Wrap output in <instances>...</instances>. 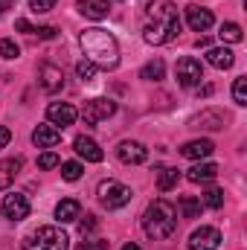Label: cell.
Wrapping results in <instances>:
<instances>
[{
  "mask_svg": "<svg viewBox=\"0 0 247 250\" xmlns=\"http://www.w3.org/2000/svg\"><path fill=\"white\" fill-rule=\"evenodd\" d=\"M145 15H148V23L143 29V38L151 44V47H160V44H169L178 32H181V18H178V6L172 0H151L145 6Z\"/></svg>",
  "mask_w": 247,
  "mask_h": 250,
  "instance_id": "obj_1",
  "label": "cell"
},
{
  "mask_svg": "<svg viewBox=\"0 0 247 250\" xmlns=\"http://www.w3.org/2000/svg\"><path fill=\"white\" fill-rule=\"evenodd\" d=\"M79 44L84 50V59L93 62L96 67H102V70H117L120 67V44L108 29H99V26L84 29L79 35Z\"/></svg>",
  "mask_w": 247,
  "mask_h": 250,
  "instance_id": "obj_2",
  "label": "cell"
},
{
  "mask_svg": "<svg viewBox=\"0 0 247 250\" xmlns=\"http://www.w3.org/2000/svg\"><path fill=\"white\" fill-rule=\"evenodd\" d=\"M143 230L148 239L160 242V239H169L175 230H178V209L166 201V198H157L145 207L143 212Z\"/></svg>",
  "mask_w": 247,
  "mask_h": 250,
  "instance_id": "obj_3",
  "label": "cell"
},
{
  "mask_svg": "<svg viewBox=\"0 0 247 250\" xmlns=\"http://www.w3.org/2000/svg\"><path fill=\"white\" fill-rule=\"evenodd\" d=\"M23 250H70V236L64 233L62 227H38L26 242Z\"/></svg>",
  "mask_w": 247,
  "mask_h": 250,
  "instance_id": "obj_4",
  "label": "cell"
},
{
  "mask_svg": "<svg viewBox=\"0 0 247 250\" xmlns=\"http://www.w3.org/2000/svg\"><path fill=\"white\" fill-rule=\"evenodd\" d=\"M96 195H99V204L105 209H120V207H125L131 201V189L125 184H120V181H102L96 187Z\"/></svg>",
  "mask_w": 247,
  "mask_h": 250,
  "instance_id": "obj_5",
  "label": "cell"
},
{
  "mask_svg": "<svg viewBox=\"0 0 247 250\" xmlns=\"http://www.w3.org/2000/svg\"><path fill=\"white\" fill-rule=\"evenodd\" d=\"M114 114H117V102H114V99H105V96L87 99L84 108H82V120L87 125L102 123V120H108V117H114Z\"/></svg>",
  "mask_w": 247,
  "mask_h": 250,
  "instance_id": "obj_6",
  "label": "cell"
},
{
  "mask_svg": "<svg viewBox=\"0 0 247 250\" xmlns=\"http://www.w3.org/2000/svg\"><path fill=\"white\" fill-rule=\"evenodd\" d=\"M175 73H178V82H181L184 87H195V84H201V79H204V64L198 62V59H192V56H186V59L178 62Z\"/></svg>",
  "mask_w": 247,
  "mask_h": 250,
  "instance_id": "obj_7",
  "label": "cell"
},
{
  "mask_svg": "<svg viewBox=\"0 0 247 250\" xmlns=\"http://www.w3.org/2000/svg\"><path fill=\"white\" fill-rule=\"evenodd\" d=\"M0 209H3V215H6L9 221H23V218L29 215V201H26V195L12 192V195H6V198H3Z\"/></svg>",
  "mask_w": 247,
  "mask_h": 250,
  "instance_id": "obj_8",
  "label": "cell"
},
{
  "mask_svg": "<svg viewBox=\"0 0 247 250\" xmlns=\"http://www.w3.org/2000/svg\"><path fill=\"white\" fill-rule=\"evenodd\" d=\"M117 157L128 163V166H140V163H145L148 160V148L143 146V143H137V140H123L120 146H117Z\"/></svg>",
  "mask_w": 247,
  "mask_h": 250,
  "instance_id": "obj_9",
  "label": "cell"
},
{
  "mask_svg": "<svg viewBox=\"0 0 247 250\" xmlns=\"http://www.w3.org/2000/svg\"><path fill=\"white\" fill-rule=\"evenodd\" d=\"M218 245H221L218 227H198L189 236V250H218Z\"/></svg>",
  "mask_w": 247,
  "mask_h": 250,
  "instance_id": "obj_10",
  "label": "cell"
},
{
  "mask_svg": "<svg viewBox=\"0 0 247 250\" xmlns=\"http://www.w3.org/2000/svg\"><path fill=\"white\" fill-rule=\"evenodd\" d=\"M38 82H41V87L47 90V93H59L64 87V73L62 67H56L53 62H44L38 67Z\"/></svg>",
  "mask_w": 247,
  "mask_h": 250,
  "instance_id": "obj_11",
  "label": "cell"
},
{
  "mask_svg": "<svg viewBox=\"0 0 247 250\" xmlns=\"http://www.w3.org/2000/svg\"><path fill=\"white\" fill-rule=\"evenodd\" d=\"M76 117H79V111L70 105V102H53L50 108H47V120L50 125H62V128H70V125L76 123Z\"/></svg>",
  "mask_w": 247,
  "mask_h": 250,
  "instance_id": "obj_12",
  "label": "cell"
},
{
  "mask_svg": "<svg viewBox=\"0 0 247 250\" xmlns=\"http://www.w3.org/2000/svg\"><path fill=\"white\" fill-rule=\"evenodd\" d=\"M186 23H189L192 32H206V29L215 23V18H212V12L204 9V6H189V9H186Z\"/></svg>",
  "mask_w": 247,
  "mask_h": 250,
  "instance_id": "obj_13",
  "label": "cell"
},
{
  "mask_svg": "<svg viewBox=\"0 0 247 250\" xmlns=\"http://www.w3.org/2000/svg\"><path fill=\"white\" fill-rule=\"evenodd\" d=\"M73 148H76V154H79V157H84L87 163H99V160L105 157V154H102V148H99V143H96V140H90V137H84V134L73 140Z\"/></svg>",
  "mask_w": 247,
  "mask_h": 250,
  "instance_id": "obj_14",
  "label": "cell"
},
{
  "mask_svg": "<svg viewBox=\"0 0 247 250\" xmlns=\"http://www.w3.org/2000/svg\"><path fill=\"white\" fill-rule=\"evenodd\" d=\"M215 151V146H212V140H189L181 146V154H184L186 160H204V157H209Z\"/></svg>",
  "mask_w": 247,
  "mask_h": 250,
  "instance_id": "obj_15",
  "label": "cell"
},
{
  "mask_svg": "<svg viewBox=\"0 0 247 250\" xmlns=\"http://www.w3.org/2000/svg\"><path fill=\"white\" fill-rule=\"evenodd\" d=\"M32 143H35L38 148H53V146L62 143V131H59L56 125H38V128L32 131Z\"/></svg>",
  "mask_w": 247,
  "mask_h": 250,
  "instance_id": "obj_16",
  "label": "cell"
},
{
  "mask_svg": "<svg viewBox=\"0 0 247 250\" xmlns=\"http://www.w3.org/2000/svg\"><path fill=\"white\" fill-rule=\"evenodd\" d=\"M224 123H227V117L221 111H201L198 117L189 120L192 128H206V131H218V128H224Z\"/></svg>",
  "mask_w": 247,
  "mask_h": 250,
  "instance_id": "obj_17",
  "label": "cell"
},
{
  "mask_svg": "<svg viewBox=\"0 0 247 250\" xmlns=\"http://www.w3.org/2000/svg\"><path fill=\"white\" fill-rule=\"evenodd\" d=\"M56 218H59V224H73V221H79V218H82V204H79L76 198H64V201H59Z\"/></svg>",
  "mask_w": 247,
  "mask_h": 250,
  "instance_id": "obj_18",
  "label": "cell"
},
{
  "mask_svg": "<svg viewBox=\"0 0 247 250\" xmlns=\"http://www.w3.org/2000/svg\"><path fill=\"white\" fill-rule=\"evenodd\" d=\"M206 62L212 64L215 70H230L236 64V56H233L230 47H209L206 50Z\"/></svg>",
  "mask_w": 247,
  "mask_h": 250,
  "instance_id": "obj_19",
  "label": "cell"
},
{
  "mask_svg": "<svg viewBox=\"0 0 247 250\" xmlns=\"http://www.w3.org/2000/svg\"><path fill=\"white\" fill-rule=\"evenodd\" d=\"M76 6H79V12L84 15V18H90V21H102V18H108V0H76Z\"/></svg>",
  "mask_w": 247,
  "mask_h": 250,
  "instance_id": "obj_20",
  "label": "cell"
},
{
  "mask_svg": "<svg viewBox=\"0 0 247 250\" xmlns=\"http://www.w3.org/2000/svg\"><path fill=\"white\" fill-rule=\"evenodd\" d=\"M215 175H218V166H215V163H195V166L186 172V178H189L192 184H209V181H215Z\"/></svg>",
  "mask_w": 247,
  "mask_h": 250,
  "instance_id": "obj_21",
  "label": "cell"
},
{
  "mask_svg": "<svg viewBox=\"0 0 247 250\" xmlns=\"http://www.w3.org/2000/svg\"><path fill=\"white\" fill-rule=\"evenodd\" d=\"M18 169H21V157H15V160H0V189L12 187Z\"/></svg>",
  "mask_w": 247,
  "mask_h": 250,
  "instance_id": "obj_22",
  "label": "cell"
},
{
  "mask_svg": "<svg viewBox=\"0 0 247 250\" xmlns=\"http://www.w3.org/2000/svg\"><path fill=\"white\" fill-rule=\"evenodd\" d=\"M178 178H181V172H178V169H172V166L157 169V189H160V192L175 189V187H178Z\"/></svg>",
  "mask_w": 247,
  "mask_h": 250,
  "instance_id": "obj_23",
  "label": "cell"
},
{
  "mask_svg": "<svg viewBox=\"0 0 247 250\" xmlns=\"http://www.w3.org/2000/svg\"><path fill=\"white\" fill-rule=\"evenodd\" d=\"M163 73H166V64H163V59H151L148 64H143L140 79H145V82H160V79H163Z\"/></svg>",
  "mask_w": 247,
  "mask_h": 250,
  "instance_id": "obj_24",
  "label": "cell"
},
{
  "mask_svg": "<svg viewBox=\"0 0 247 250\" xmlns=\"http://www.w3.org/2000/svg\"><path fill=\"white\" fill-rule=\"evenodd\" d=\"M218 38H221L224 44H239L245 35H242V26H239V23L227 21V23H221V29H218Z\"/></svg>",
  "mask_w": 247,
  "mask_h": 250,
  "instance_id": "obj_25",
  "label": "cell"
},
{
  "mask_svg": "<svg viewBox=\"0 0 247 250\" xmlns=\"http://www.w3.org/2000/svg\"><path fill=\"white\" fill-rule=\"evenodd\" d=\"M201 204H204V207H209V209H221V207H224V189L209 187L206 192H204Z\"/></svg>",
  "mask_w": 247,
  "mask_h": 250,
  "instance_id": "obj_26",
  "label": "cell"
},
{
  "mask_svg": "<svg viewBox=\"0 0 247 250\" xmlns=\"http://www.w3.org/2000/svg\"><path fill=\"white\" fill-rule=\"evenodd\" d=\"M201 201L198 198H192V195H184L181 198V212H184V218H201Z\"/></svg>",
  "mask_w": 247,
  "mask_h": 250,
  "instance_id": "obj_27",
  "label": "cell"
},
{
  "mask_svg": "<svg viewBox=\"0 0 247 250\" xmlns=\"http://www.w3.org/2000/svg\"><path fill=\"white\" fill-rule=\"evenodd\" d=\"M21 56V47L12 41V38H0V59H9V62H15Z\"/></svg>",
  "mask_w": 247,
  "mask_h": 250,
  "instance_id": "obj_28",
  "label": "cell"
},
{
  "mask_svg": "<svg viewBox=\"0 0 247 250\" xmlns=\"http://www.w3.org/2000/svg\"><path fill=\"white\" fill-rule=\"evenodd\" d=\"M233 102L236 105H247V79L245 76H239L233 82Z\"/></svg>",
  "mask_w": 247,
  "mask_h": 250,
  "instance_id": "obj_29",
  "label": "cell"
},
{
  "mask_svg": "<svg viewBox=\"0 0 247 250\" xmlns=\"http://www.w3.org/2000/svg\"><path fill=\"white\" fill-rule=\"evenodd\" d=\"M96 70H99V67H96L93 62H87V59H82V62L76 64V73H79V79H82V82H93Z\"/></svg>",
  "mask_w": 247,
  "mask_h": 250,
  "instance_id": "obj_30",
  "label": "cell"
},
{
  "mask_svg": "<svg viewBox=\"0 0 247 250\" xmlns=\"http://www.w3.org/2000/svg\"><path fill=\"white\" fill-rule=\"evenodd\" d=\"M82 172H84V166H82V163H73V160H70V163H62V178H64V181H70V184H73V181H79V178H82Z\"/></svg>",
  "mask_w": 247,
  "mask_h": 250,
  "instance_id": "obj_31",
  "label": "cell"
},
{
  "mask_svg": "<svg viewBox=\"0 0 247 250\" xmlns=\"http://www.w3.org/2000/svg\"><path fill=\"white\" fill-rule=\"evenodd\" d=\"M56 166H62V160H59V154L56 151H44L41 157H38V169H56Z\"/></svg>",
  "mask_w": 247,
  "mask_h": 250,
  "instance_id": "obj_32",
  "label": "cell"
},
{
  "mask_svg": "<svg viewBox=\"0 0 247 250\" xmlns=\"http://www.w3.org/2000/svg\"><path fill=\"white\" fill-rule=\"evenodd\" d=\"M56 3H59V0H29V9H32L35 15H44V12H50Z\"/></svg>",
  "mask_w": 247,
  "mask_h": 250,
  "instance_id": "obj_33",
  "label": "cell"
},
{
  "mask_svg": "<svg viewBox=\"0 0 247 250\" xmlns=\"http://www.w3.org/2000/svg\"><path fill=\"white\" fill-rule=\"evenodd\" d=\"M76 250H108V242H102V239H93V242H82Z\"/></svg>",
  "mask_w": 247,
  "mask_h": 250,
  "instance_id": "obj_34",
  "label": "cell"
},
{
  "mask_svg": "<svg viewBox=\"0 0 247 250\" xmlns=\"http://www.w3.org/2000/svg\"><path fill=\"white\" fill-rule=\"evenodd\" d=\"M35 32H38L44 41H53V38L59 35V29H56V26H41V29H35Z\"/></svg>",
  "mask_w": 247,
  "mask_h": 250,
  "instance_id": "obj_35",
  "label": "cell"
},
{
  "mask_svg": "<svg viewBox=\"0 0 247 250\" xmlns=\"http://www.w3.org/2000/svg\"><path fill=\"white\" fill-rule=\"evenodd\" d=\"M96 230V215H84L82 221V233H93Z\"/></svg>",
  "mask_w": 247,
  "mask_h": 250,
  "instance_id": "obj_36",
  "label": "cell"
},
{
  "mask_svg": "<svg viewBox=\"0 0 247 250\" xmlns=\"http://www.w3.org/2000/svg\"><path fill=\"white\" fill-rule=\"evenodd\" d=\"M15 29H18V32H35L32 23H29L26 18H18V21H15Z\"/></svg>",
  "mask_w": 247,
  "mask_h": 250,
  "instance_id": "obj_37",
  "label": "cell"
},
{
  "mask_svg": "<svg viewBox=\"0 0 247 250\" xmlns=\"http://www.w3.org/2000/svg\"><path fill=\"white\" fill-rule=\"evenodd\" d=\"M9 140H12V131L0 125V148H6V146H9Z\"/></svg>",
  "mask_w": 247,
  "mask_h": 250,
  "instance_id": "obj_38",
  "label": "cell"
},
{
  "mask_svg": "<svg viewBox=\"0 0 247 250\" xmlns=\"http://www.w3.org/2000/svg\"><path fill=\"white\" fill-rule=\"evenodd\" d=\"M12 6H15V0H0V18H3V15L12 9Z\"/></svg>",
  "mask_w": 247,
  "mask_h": 250,
  "instance_id": "obj_39",
  "label": "cell"
},
{
  "mask_svg": "<svg viewBox=\"0 0 247 250\" xmlns=\"http://www.w3.org/2000/svg\"><path fill=\"white\" fill-rule=\"evenodd\" d=\"M195 47H198V50H201V47H204V50H209V38H204V35H201V38L195 41Z\"/></svg>",
  "mask_w": 247,
  "mask_h": 250,
  "instance_id": "obj_40",
  "label": "cell"
},
{
  "mask_svg": "<svg viewBox=\"0 0 247 250\" xmlns=\"http://www.w3.org/2000/svg\"><path fill=\"white\" fill-rule=\"evenodd\" d=\"M209 93H212V87H209V84H204V87L198 90V96H209Z\"/></svg>",
  "mask_w": 247,
  "mask_h": 250,
  "instance_id": "obj_41",
  "label": "cell"
},
{
  "mask_svg": "<svg viewBox=\"0 0 247 250\" xmlns=\"http://www.w3.org/2000/svg\"><path fill=\"white\" fill-rule=\"evenodd\" d=\"M123 250H143V248H140V245H125Z\"/></svg>",
  "mask_w": 247,
  "mask_h": 250,
  "instance_id": "obj_42",
  "label": "cell"
}]
</instances>
